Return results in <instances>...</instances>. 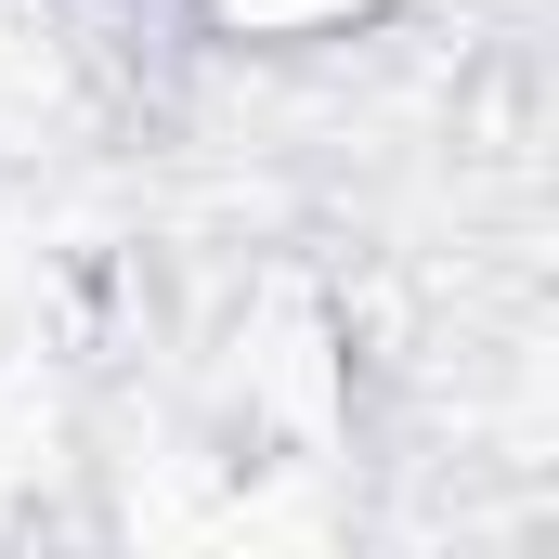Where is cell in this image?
<instances>
[{
  "label": "cell",
  "mask_w": 559,
  "mask_h": 559,
  "mask_svg": "<svg viewBox=\"0 0 559 559\" xmlns=\"http://www.w3.org/2000/svg\"><path fill=\"white\" fill-rule=\"evenodd\" d=\"M182 13L235 52H338V39H378L404 0H182Z\"/></svg>",
  "instance_id": "obj_1"
}]
</instances>
